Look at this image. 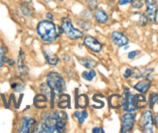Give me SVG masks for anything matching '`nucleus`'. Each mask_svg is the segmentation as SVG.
Segmentation results:
<instances>
[{
  "label": "nucleus",
  "mask_w": 158,
  "mask_h": 133,
  "mask_svg": "<svg viewBox=\"0 0 158 133\" xmlns=\"http://www.w3.org/2000/svg\"><path fill=\"white\" fill-rule=\"evenodd\" d=\"M139 124L143 132H153V120H152V112L150 110H147L143 113Z\"/></svg>",
  "instance_id": "5"
},
{
  "label": "nucleus",
  "mask_w": 158,
  "mask_h": 133,
  "mask_svg": "<svg viewBox=\"0 0 158 133\" xmlns=\"http://www.w3.org/2000/svg\"><path fill=\"white\" fill-rule=\"evenodd\" d=\"M6 62L8 63V64H9L10 66H14V65H15V61L12 60V59H9L8 61H6Z\"/></svg>",
  "instance_id": "39"
},
{
  "label": "nucleus",
  "mask_w": 158,
  "mask_h": 133,
  "mask_svg": "<svg viewBox=\"0 0 158 133\" xmlns=\"http://www.w3.org/2000/svg\"><path fill=\"white\" fill-rule=\"evenodd\" d=\"M78 24L81 26V28H82V30H88L90 28V25H89L87 22H82L81 19H78Z\"/></svg>",
  "instance_id": "30"
},
{
  "label": "nucleus",
  "mask_w": 158,
  "mask_h": 133,
  "mask_svg": "<svg viewBox=\"0 0 158 133\" xmlns=\"http://www.w3.org/2000/svg\"><path fill=\"white\" fill-rule=\"evenodd\" d=\"M139 24L141 26H146L148 24V17L145 14H142L140 16V19H139Z\"/></svg>",
  "instance_id": "28"
},
{
  "label": "nucleus",
  "mask_w": 158,
  "mask_h": 133,
  "mask_svg": "<svg viewBox=\"0 0 158 133\" xmlns=\"http://www.w3.org/2000/svg\"><path fill=\"white\" fill-rule=\"evenodd\" d=\"M34 104L35 106L39 109H44L47 107L48 105V97L46 95H42V94H39L35 96L34 99Z\"/></svg>",
  "instance_id": "15"
},
{
  "label": "nucleus",
  "mask_w": 158,
  "mask_h": 133,
  "mask_svg": "<svg viewBox=\"0 0 158 133\" xmlns=\"http://www.w3.org/2000/svg\"><path fill=\"white\" fill-rule=\"evenodd\" d=\"M56 1H63V0H56Z\"/></svg>",
  "instance_id": "42"
},
{
  "label": "nucleus",
  "mask_w": 158,
  "mask_h": 133,
  "mask_svg": "<svg viewBox=\"0 0 158 133\" xmlns=\"http://www.w3.org/2000/svg\"><path fill=\"white\" fill-rule=\"evenodd\" d=\"M36 125H37V123L33 118L24 117V118L22 119V121H20L19 127V132H20V133L33 132L36 128Z\"/></svg>",
  "instance_id": "7"
},
{
  "label": "nucleus",
  "mask_w": 158,
  "mask_h": 133,
  "mask_svg": "<svg viewBox=\"0 0 158 133\" xmlns=\"http://www.w3.org/2000/svg\"><path fill=\"white\" fill-rule=\"evenodd\" d=\"M42 122L36 125L35 132L42 133H52L64 132L66 129V123L68 121V117L61 111H52L45 112L41 116Z\"/></svg>",
  "instance_id": "1"
},
{
  "label": "nucleus",
  "mask_w": 158,
  "mask_h": 133,
  "mask_svg": "<svg viewBox=\"0 0 158 133\" xmlns=\"http://www.w3.org/2000/svg\"><path fill=\"white\" fill-rule=\"evenodd\" d=\"M153 72V68H147L145 72H143V73H142V77H143V78H148V76L152 74Z\"/></svg>",
  "instance_id": "32"
},
{
  "label": "nucleus",
  "mask_w": 158,
  "mask_h": 133,
  "mask_svg": "<svg viewBox=\"0 0 158 133\" xmlns=\"http://www.w3.org/2000/svg\"><path fill=\"white\" fill-rule=\"evenodd\" d=\"M23 1L25 2V3H30V2L32 1V0H23Z\"/></svg>",
  "instance_id": "41"
},
{
  "label": "nucleus",
  "mask_w": 158,
  "mask_h": 133,
  "mask_svg": "<svg viewBox=\"0 0 158 133\" xmlns=\"http://www.w3.org/2000/svg\"><path fill=\"white\" fill-rule=\"evenodd\" d=\"M122 96H119V95H112L111 96L109 97V105L110 107H112V108H114V109H118L119 107H122Z\"/></svg>",
  "instance_id": "14"
},
{
  "label": "nucleus",
  "mask_w": 158,
  "mask_h": 133,
  "mask_svg": "<svg viewBox=\"0 0 158 133\" xmlns=\"http://www.w3.org/2000/svg\"><path fill=\"white\" fill-rule=\"evenodd\" d=\"M88 97L86 95H80L77 99L76 105L77 108H81V109H85L88 106Z\"/></svg>",
  "instance_id": "20"
},
{
  "label": "nucleus",
  "mask_w": 158,
  "mask_h": 133,
  "mask_svg": "<svg viewBox=\"0 0 158 133\" xmlns=\"http://www.w3.org/2000/svg\"><path fill=\"white\" fill-rule=\"evenodd\" d=\"M88 14H90L88 11H84L81 13V17L82 18H91V16H87Z\"/></svg>",
  "instance_id": "37"
},
{
  "label": "nucleus",
  "mask_w": 158,
  "mask_h": 133,
  "mask_svg": "<svg viewBox=\"0 0 158 133\" xmlns=\"http://www.w3.org/2000/svg\"><path fill=\"white\" fill-rule=\"evenodd\" d=\"M153 123L156 125V127H158V113L157 114H155V116H154V119H153Z\"/></svg>",
  "instance_id": "38"
},
{
  "label": "nucleus",
  "mask_w": 158,
  "mask_h": 133,
  "mask_svg": "<svg viewBox=\"0 0 158 133\" xmlns=\"http://www.w3.org/2000/svg\"><path fill=\"white\" fill-rule=\"evenodd\" d=\"M131 4L134 9H141L143 6V0H131Z\"/></svg>",
  "instance_id": "27"
},
{
  "label": "nucleus",
  "mask_w": 158,
  "mask_h": 133,
  "mask_svg": "<svg viewBox=\"0 0 158 133\" xmlns=\"http://www.w3.org/2000/svg\"><path fill=\"white\" fill-rule=\"evenodd\" d=\"M80 63L86 68H93L94 67H96V65H97V62L93 59H90V58H82L80 60Z\"/></svg>",
  "instance_id": "23"
},
{
  "label": "nucleus",
  "mask_w": 158,
  "mask_h": 133,
  "mask_svg": "<svg viewBox=\"0 0 158 133\" xmlns=\"http://www.w3.org/2000/svg\"><path fill=\"white\" fill-rule=\"evenodd\" d=\"M81 76H82V78L87 80V81H92L93 78L96 76V72H95L94 69L90 68L89 71H85V72H82L81 73Z\"/></svg>",
  "instance_id": "24"
},
{
  "label": "nucleus",
  "mask_w": 158,
  "mask_h": 133,
  "mask_svg": "<svg viewBox=\"0 0 158 133\" xmlns=\"http://www.w3.org/2000/svg\"><path fill=\"white\" fill-rule=\"evenodd\" d=\"M84 43L89 48V49L94 51V52H100L101 49H102L101 44L94 37H92V36H86L85 38Z\"/></svg>",
  "instance_id": "11"
},
{
  "label": "nucleus",
  "mask_w": 158,
  "mask_h": 133,
  "mask_svg": "<svg viewBox=\"0 0 158 133\" xmlns=\"http://www.w3.org/2000/svg\"><path fill=\"white\" fill-rule=\"evenodd\" d=\"M155 103H158V94H152L149 96V100H148V104L150 108H153V106L155 105Z\"/></svg>",
  "instance_id": "26"
},
{
  "label": "nucleus",
  "mask_w": 158,
  "mask_h": 133,
  "mask_svg": "<svg viewBox=\"0 0 158 133\" xmlns=\"http://www.w3.org/2000/svg\"><path fill=\"white\" fill-rule=\"evenodd\" d=\"M11 87L14 91H16V92H20V91H23L24 89L25 84L20 79H15L11 83Z\"/></svg>",
  "instance_id": "22"
},
{
  "label": "nucleus",
  "mask_w": 158,
  "mask_h": 133,
  "mask_svg": "<svg viewBox=\"0 0 158 133\" xmlns=\"http://www.w3.org/2000/svg\"><path fill=\"white\" fill-rule=\"evenodd\" d=\"M18 68H19V72L22 73L23 76L27 75V72H28V68H27V66L25 64V57H24V54H23V50H20L19 54Z\"/></svg>",
  "instance_id": "12"
},
{
  "label": "nucleus",
  "mask_w": 158,
  "mask_h": 133,
  "mask_svg": "<svg viewBox=\"0 0 158 133\" xmlns=\"http://www.w3.org/2000/svg\"><path fill=\"white\" fill-rule=\"evenodd\" d=\"M44 55H45V58L47 60V62L49 63L51 66H56L57 65V63L59 61L58 57L56 54H54L51 51H48V50H44Z\"/></svg>",
  "instance_id": "19"
},
{
  "label": "nucleus",
  "mask_w": 158,
  "mask_h": 133,
  "mask_svg": "<svg viewBox=\"0 0 158 133\" xmlns=\"http://www.w3.org/2000/svg\"><path fill=\"white\" fill-rule=\"evenodd\" d=\"M19 11H20V13H22L24 17H27V18L30 17L31 14H32L31 10L29 9V7H27L25 5H20L19 6Z\"/></svg>",
  "instance_id": "25"
},
{
  "label": "nucleus",
  "mask_w": 158,
  "mask_h": 133,
  "mask_svg": "<svg viewBox=\"0 0 158 133\" xmlns=\"http://www.w3.org/2000/svg\"><path fill=\"white\" fill-rule=\"evenodd\" d=\"M123 75H124L125 78H129L130 76H132V69L131 68H126V71H125V72Z\"/></svg>",
  "instance_id": "34"
},
{
  "label": "nucleus",
  "mask_w": 158,
  "mask_h": 133,
  "mask_svg": "<svg viewBox=\"0 0 158 133\" xmlns=\"http://www.w3.org/2000/svg\"><path fill=\"white\" fill-rule=\"evenodd\" d=\"M73 117L75 119H77L78 122L80 123H85V119L88 117V113L85 111V110H82V111H76L75 113L73 114Z\"/></svg>",
  "instance_id": "21"
},
{
  "label": "nucleus",
  "mask_w": 158,
  "mask_h": 133,
  "mask_svg": "<svg viewBox=\"0 0 158 133\" xmlns=\"http://www.w3.org/2000/svg\"><path fill=\"white\" fill-rule=\"evenodd\" d=\"M148 100L143 95H135L133 96V105L136 109H143L147 106Z\"/></svg>",
  "instance_id": "13"
},
{
  "label": "nucleus",
  "mask_w": 158,
  "mask_h": 133,
  "mask_svg": "<svg viewBox=\"0 0 158 133\" xmlns=\"http://www.w3.org/2000/svg\"><path fill=\"white\" fill-rule=\"evenodd\" d=\"M37 33L45 43H53L58 38L56 27L51 20H42L37 26Z\"/></svg>",
  "instance_id": "2"
},
{
  "label": "nucleus",
  "mask_w": 158,
  "mask_h": 133,
  "mask_svg": "<svg viewBox=\"0 0 158 133\" xmlns=\"http://www.w3.org/2000/svg\"><path fill=\"white\" fill-rule=\"evenodd\" d=\"M88 8L90 11L92 10H96V7H97V0H90L88 1Z\"/></svg>",
  "instance_id": "31"
},
{
  "label": "nucleus",
  "mask_w": 158,
  "mask_h": 133,
  "mask_svg": "<svg viewBox=\"0 0 158 133\" xmlns=\"http://www.w3.org/2000/svg\"><path fill=\"white\" fill-rule=\"evenodd\" d=\"M92 132L93 133H104L105 131H104V129L101 128V127H94L92 129Z\"/></svg>",
  "instance_id": "36"
},
{
  "label": "nucleus",
  "mask_w": 158,
  "mask_h": 133,
  "mask_svg": "<svg viewBox=\"0 0 158 133\" xmlns=\"http://www.w3.org/2000/svg\"><path fill=\"white\" fill-rule=\"evenodd\" d=\"M122 107L126 112H135L136 108L133 105V96L130 94V91L128 89L124 90V94L122 96Z\"/></svg>",
  "instance_id": "9"
},
{
  "label": "nucleus",
  "mask_w": 158,
  "mask_h": 133,
  "mask_svg": "<svg viewBox=\"0 0 158 133\" xmlns=\"http://www.w3.org/2000/svg\"><path fill=\"white\" fill-rule=\"evenodd\" d=\"M94 17H95V19L97 20V22H99L101 24H104L109 22V16L107 15V13L101 9L95 10Z\"/></svg>",
  "instance_id": "16"
},
{
  "label": "nucleus",
  "mask_w": 158,
  "mask_h": 133,
  "mask_svg": "<svg viewBox=\"0 0 158 133\" xmlns=\"http://www.w3.org/2000/svg\"><path fill=\"white\" fill-rule=\"evenodd\" d=\"M111 38H112L113 43L115 45L119 46V47L126 45L128 44V41H129L128 38L125 36V35L120 33V32H118V31H114L111 34Z\"/></svg>",
  "instance_id": "10"
},
{
  "label": "nucleus",
  "mask_w": 158,
  "mask_h": 133,
  "mask_svg": "<svg viewBox=\"0 0 158 133\" xmlns=\"http://www.w3.org/2000/svg\"><path fill=\"white\" fill-rule=\"evenodd\" d=\"M5 55H4V48L3 46L0 45V68H1L5 62Z\"/></svg>",
  "instance_id": "29"
},
{
  "label": "nucleus",
  "mask_w": 158,
  "mask_h": 133,
  "mask_svg": "<svg viewBox=\"0 0 158 133\" xmlns=\"http://www.w3.org/2000/svg\"><path fill=\"white\" fill-rule=\"evenodd\" d=\"M47 18H49L50 20H52V18H53V16L52 15L51 13H48V14H47Z\"/></svg>",
  "instance_id": "40"
},
{
  "label": "nucleus",
  "mask_w": 158,
  "mask_h": 133,
  "mask_svg": "<svg viewBox=\"0 0 158 133\" xmlns=\"http://www.w3.org/2000/svg\"><path fill=\"white\" fill-rule=\"evenodd\" d=\"M47 84L54 93H61L65 90V81L61 74L51 72L47 76Z\"/></svg>",
  "instance_id": "3"
},
{
  "label": "nucleus",
  "mask_w": 158,
  "mask_h": 133,
  "mask_svg": "<svg viewBox=\"0 0 158 133\" xmlns=\"http://www.w3.org/2000/svg\"><path fill=\"white\" fill-rule=\"evenodd\" d=\"M141 54V51L140 50H134V51H131L128 53V58L129 59H134L136 58L137 56H139Z\"/></svg>",
  "instance_id": "33"
},
{
  "label": "nucleus",
  "mask_w": 158,
  "mask_h": 133,
  "mask_svg": "<svg viewBox=\"0 0 158 133\" xmlns=\"http://www.w3.org/2000/svg\"><path fill=\"white\" fill-rule=\"evenodd\" d=\"M150 86H152L150 81L148 80V79H145L143 81H140L139 83H137L136 85L134 86V88L138 91V92H140L142 94H146L148 91L150 89Z\"/></svg>",
  "instance_id": "17"
},
{
  "label": "nucleus",
  "mask_w": 158,
  "mask_h": 133,
  "mask_svg": "<svg viewBox=\"0 0 158 133\" xmlns=\"http://www.w3.org/2000/svg\"><path fill=\"white\" fill-rule=\"evenodd\" d=\"M146 15L148 17V19L150 22H156V18H157V13H158V4L156 0H146Z\"/></svg>",
  "instance_id": "8"
},
{
  "label": "nucleus",
  "mask_w": 158,
  "mask_h": 133,
  "mask_svg": "<svg viewBox=\"0 0 158 133\" xmlns=\"http://www.w3.org/2000/svg\"><path fill=\"white\" fill-rule=\"evenodd\" d=\"M128 4H131V0H119V1H118V5L119 6L128 5Z\"/></svg>",
  "instance_id": "35"
},
{
  "label": "nucleus",
  "mask_w": 158,
  "mask_h": 133,
  "mask_svg": "<svg viewBox=\"0 0 158 133\" xmlns=\"http://www.w3.org/2000/svg\"><path fill=\"white\" fill-rule=\"evenodd\" d=\"M121 132L126 133L130 132L135 123V112H126L121 119Z\"/></svg>",
  "instance_id": "6"
},
{
  "label": "nucleus",
  "mask_w": 158,
  "mask_h": 133,
  "mask_svg": "<svg viewBox=\"0 0 158 133\" xmlns=\"http://www.w3.org/2000/svg\"><path fill=\"white\" fill-rule=\"evenodd\" d=\"M57 106L61 109L70 108V96L66 94H61L58 96Z\"/></svg>",
  "instance_id": "18"
},
{
  "label": "nucleus",
  "mask_w": 158,
  "mask_h": 133,
  "mask_svg": "<svg viewBox=\"0 0 158 133\" xmlns=\"http://www.w3.org/2000/svg\"><path fill=\"white\" fill-rule=\"evenodd\" d=\"M61 29H62L63 33L70 40H78L84 36V33H82L81 30L74 28L72 22L70 20V18H64L62 19V22H61Z\"/></svg>",
  "instance_id": "4"
}]
</instances>
